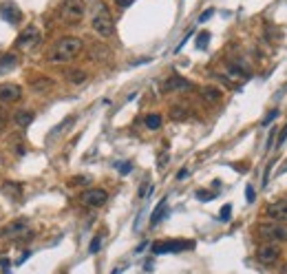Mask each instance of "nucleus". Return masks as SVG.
Wrapping results in <instances>:
<instances>
[{
    "mask_svg": "<svg viewBox=\"0 0 287 274\" xmlns=\"http://www.w3.org/2000/svg\"><path fill=\"white\" fill-rule=\"evenodd\" d=\"M84 49V42L75 35H66V38H60L58 42L51 46L49 51V62L51 64H62V62H71L75 60Z\"/></svg>",
    "mask_w": 287,
    "mask_h": 274,
    "instance_id": "1",
    "label": "nucleus"
},
{
    "mask_svg": "<svg viewBox=\"0 0 287 274\" xmlns=\"http://www.w3.org/2000/svg\"><path fill=\"white\" fill-rule=\"evenodd\" d=\"M91 27H93V31L97 35H102V38H111V35H113V31H115V22H113V15H111L106 4H97Z\"/></svg>",
    "mask_w": 287,
    "mask_h": 274,
    "instance_id": "2",
    "label": "nucleus"
},
{
    "mask_svg": "<svg viewBox=\"0 0 287 274\" xmlns=\"http://www.w3.org/2000/svg\"><path fill=\"white\" fill-rule=\"evenodd\" d=\"M84 0H64L62 9H60V18L69 24H75L84 18Z\"/></svg>",
    "mask_w": 287,
    "mask_h": 274,
    "instance_id": "3",
    "label": "nucleus"
},
{
    "mask_svg": "<svg viewBox=\"0 0 287 274\" xmlns=\"http://www.w3.org/2000/svg\"><path fill=\"white\" fill-rule=\"evenodd\" d=\"M31 235V226H29L27 219H16L11 221L9 226H4V228H0V237H4V239H24V237Z\"/></svg>",
    "mask_w": 287,
    "mask_h": 274,
    "instance_id": "4",
    "label": "nucleus"
},
{
    "mask_svg": "<svg viewBox=\"0 0 287 274\" xmlns=\"http://www.w3.org/2000/svg\"><path fill=\"white\" fill-rule=\"evenodd\" d=\"M194 244L192 241H181V239H172V241H159L152 246V255H166V252H181V250H190Z\"/></svg>",
    "mask_w": 287,
    "mask_h": 274,
    "instance_id": "5",
    "label": "nucleus"
},
{
    "mask_svg": "<svg viewBox=\"0 0 287 274\" xmlns=\"http://www.w3.org/2000/svg\"><path fill=\"white\" fill-rule=\"evenodd\" d=\"M80 201L84 206H89V208H100V206H104L109 201V193L102 188H91L80 195Z\"/></svg>",
    "mask_w": 287,
    "mask_h": 274,
    "instance_id": "6",
    "label": "nucleus"
},
{
    "mask_svg": "<svg viewBox=\"0 0 287 274\" xmlns=\"http://www.w3.org/2000/svg\"><path fill=\"white\" fill-rule=\"evenodd\" d=\"M259 235L270 241H287V228L281 224H263L259 226Z\"/></svg>",
    "mask_w": 287,
    "mask_h": 274,
    "instance_id": "7",
    "label": "nucleus"
},
{
    "mask_svg": "<svg viewBox=\"0 0 287 274\" xmlns=\"http://www.w3.org/2000/svg\"><path fill=\"white\" fill-rule=\"evenodd\" d=\"M40 42V31L38 27H27L24 31H20V35L16 38V46L18 49H31Z\"/></svg>",
    "mask_w": 287,
    "mask_h": 274,
    "instance_id": "8",
    "label": "nucleus"
},
{
    "mask_svg": "<svg viewBox=\"0 0 287 274\" xmlns=\"http://www.w3.org/2000/svg\"><path fill=\"white\" fill-rule=\"evenodd\" d=\"M22 97V89L18 84H2L0 86V104H16Z\"/></svg>",
    "mask_w": 287,
    "mask_h": 274,
    "instance_id": "9",
    "label": "nucleus"
},
{
    "mask_svg": "<svg viewBox=\"0 0 287 274\" xmlns=\"http://www.w3.org/2000/svg\"><path fill=\"white\" fill-rule=\"evenodd\" d=\"M256 257H259V261L263 263V266H274V263L279 261V257H281V250H279V246L268 244V246L259 248V252H256Z\"/></svg>",
    "mask_w": 287,
    "mask_h": 274,
    "instance_id": "10",
    "label": "nucleus"
},
{
    "mask_svg": "<svg viewBox=\"0 0 287 274\" xmlns=\"http://www.w3.org/2000/svg\"><path fill=\"white\" fill-rule=\"evenodd\" d=\"M268 217L274 221H287V201H274V204L268 206Z\"/></svg>",
    "mask_w": 287,
    "mask_h": 274,
    "instance_id": "11",
    "label": "nucleus"
},
{
    "mask_svg": "<svg viewBox=\"0 0 287 274\" xmlns=\"http://www.w3.org/2000/svg\"><path fill=\"white\" fill-rule=\"evenodd\" d=\"M0 13H2L4 20H9V22H13V24H18L20 18H22V13L18 11V7H16V4H11V2H2V4H0Z\"/></svg>",
    "mask_w": 287,
    "mask_h": 274,
    "instance_id": "12",
    "label": "nucleus"
},
{
    "mask_svg": "<svg viewBox=\"0 0 287 274\" xmlns=\"http://www.w3.org/2000/svg\"><path fill=\"white\" fill-rule=\"evenodd\" d=\"M190 82L188 80H183V77H179V75H172V77H168L166 80V84H163V91H183V89H190Z\"/></svg>",
    "mask_w": 287,
    "mask_h": 274,
    "instance_id": "13",
    "label": "nucleus"
},
{
    "mask_svg": "<svg viewBox=\"0 0 287 274\" xmlns=\"http://www.w3.org/2000/svg\"><path fill=\"white\" fill-rule=\"evenodd\" d=\"M201 97L208 102V104H217L223 95H221V91H219L217 86H203V89H201Z\"/></svg>",
    "mask_w": 287,
    "mask_h": 274,
    "instance_id": "14",
    "label": "nucleus"
},
{
    "mask_svg": "<svg viewBox=\"0 0 287 274\" xmlns=\"http://www.w3.org/2000/svg\"><path fill=\"white\" fill-rule=\"evenodd\" d=\"M166 213H168V201H166V199H161L159 204H157L155 213L150 215V226H152V228H155V226L159 224V221L163 219V217H166Z\"/></svg>",
    "mask_w": 287,
    "mask_h": 274,
    "instance_id": "15",
    "label": "nucleus"
},
{
    "mask_svg": "<svg viewBox=\"0 0 287 274\" xmlns=\"http://www.w3.org/2000/svg\"><path fill=\"white\" fill-rule=\"evenodd\" d=\"M2 193L7 195L9 199H20V195H22V188H20V184H16V182H4V184H2Z\"/></svg>",
    "mask_w": 287,
    "mask_h": 274,
    "instance_id": "16",
    "label": "nucleus"
},
{
    "mask_svg": "<svg viewBox=\"0 0 287 274\" xmlns=\"http://www.w3.org/2000/svg\"><path fill=\"white\" fill-rule=\"evenodd\" d=\"M16 64H18V58L13 53L2 55V58H0V75L7 73V71H11V69H16Z\"/></svg>",
    "mask_w": 287,
    "mask_h": 274,
    "instance_id": "17",
    "label": "nucleus"
},
{
    "mask_svg": "<svg viewBox=\"0 0 287 274\" xmlns=\"http://www.w3.org/2000/svg\"><path fill=\"white\" fill-rule=\"evenodd\" d=\"M13 122H16L20 128H27L29 124L33 122V113L31 111H18L16 115H13Z\"/></svg>",
    "mask_w": 287,
    "mask_h": 274,
    "instance_id": "18",
    "label": "nucleus"
},
{
    "mask_svg": "<svg viewBox=\"0 0 287 274\" xmlns=\"http://www.w3.org/2000/svg\"><path fill=\"white\" fill-rule=\"evenodd\" d=\"M66 80L73 82V84H82V82H86V73L82 69H71L66 71Z\"/></svg>",
    "mask_w": 287,
    "mask_h": 274,
    "instance_id": "19",
    "label": "nucleus"
},
{
    "mask_svg": "<svg viewBox=\"0 0 287 274\" xmlns=\"http://www.w3.org/2000/svg\"><path fill=\"white\" fill-rule=\"evenodd\" d=\"M31 86H33L35 91L42 93V91H49L51 86H53V80H51V77H38V80L31 82Z\"/></svg>",
    "mask_w": 287,
    "mask_h": 274,
    "instance_id": "20",
    "label": "nucleus"
},
{
    "mask_svg": "<svg viewBox=\"0 0 287 274\" xmlns=\"http://www.w3.org/2000/svg\"><path fill=\"white\" fill-rule=\"evenodd\" d=\"M146 126L150 128V131H157V128L161 126V115H159V113H150V115H146Z\"/></svg>",
    "mask_w": 287,
    "mask_h": 274,
    "instance_id": "21",
    "label": "nucleus"
},
{
    "mask_svg": "<svg viewBox=\"0 0 287 274\" xmlns=\"http://www.w3.org/2000/svg\"><path fill=\"white\" fill-rule=\"evenodd\" d=\"M219 217H221V221H230V217H232V206L225 204L221 208V213H219Z\"/></svg>",
    "mask_w": 287,
    "mask_h": 274,
    "instance_id": "22",
    "label": "nucleus"
},
{
    "mask_svg": "<svg viewBox=\"0 0 287 274\" xmlns=\"http://www.w3.org/2000/svg\"><path fill=\"white\" fill-rule=\"evenodd\" d=\"M208 40H210V33H208V31L199 33V38H197V46H199V49H203V46L208 44Z\"/></svg>",
    "mask_w": 287,
    "mask_h": 274,
    "instance_id": "23",
    "label": "nucleus"
},
{
    "mask_svg": "<svg viewBox=\"0 0 287 274\" xmlns=\"http://www.w3.org/2000/svg\"><path fill=\"white\" fill-rule=\"evenodd\" d=\"M102 248V237H93V241H91V248H89V252L91 255H95L97 250Z\"/></svg>",
    "mask_w": 287,
    "mask_h": 274,
    "instance_id": "24",
    "label": "nucleus"
},
{
    "mask_svg": "<svg viewBox=\"0 0 287 274\" xmlns=\"http://www.w3.org/2000/svg\"><path fill=\"white\" fill-rule=\"evenodd\" d=\"M285 139H287V124H285V126H283V131H281L279 133V139H276V146H283V144H285Z\"/></svg>",
    "mask_w": 287,
    "mask_h": 274,
    "instance_id": "25",
    "label": "nucleus"
},
{
    "mask_svg": "<svg viewBox=\"0 0 287 274\" xmlns=\"http://www.w3.org/2000/svg\"><path fill=\"white\" fill-rule=\"evenodd\" d=\"M172 120H183V117H186V111H183V108H172Z\"/></svg>",
    "mask_w": 287,
    "mask_h": 274,
    "instance_id": "26",
    "label": "nucleus"
},
{
    "mask_svg": "<svg viewBox=\"0 0 287 274\" xmlns=\"http://www.w3.org/2000/svg\"><path fill=\"white\" fill-rule=\"evenodd\" d=\"M197 199H203V201L214 199V193H208V190H199V193H197Z\"/></svg>",
    "mask_w": 287,
    "mask_h": 274,
    "instance_id": "27",
    "label": "nucleus"
},
{
    "mask_svg": "<svg viewBox=\"0 0 287 274\" xmlns=\"http://www.w3.org/2000/svg\"><path fill=\"white\" fill-rule=\"evenodd\" d=\"M131 164H128V162H124V164H120V166H117V170H120V173L122 175H128V173H131Z\"/></svg>",
    "mask_w": 287,
    "mask_h": 274,
    "instance_id": "28",
    "label": "nucleus"
},
{
    "mask_svg": "<svg viewBox=\"0 0 287 274\" xmlns=\"http://www.w3.org/2000/svg\"><path fill=\"white\" fill-rule=\"evenodd\" d=\"M212 13H214V9H208V11H203L201 15H199V22H206V20L212 18Z\"/></svg>",
    "mask_w": 287,
    "mask_h": 274,
    "instance_id": "29",
    "label": "nucleus"
},
{
    "mask_svg": "<svg viewBox=\"0 0 287 274\" xmlns=\"http://www.w3.org/2000/svg\"><path fill=\"white\" fill-rule=\"evenodd\" d=\"M133 2H135V0H115V4H117V7H122V9H124V7H131Z\"/></svg>",
    "mask_w": 287,
    "mask_h": 274,
    "instance_id": "30",
    "label": "nucleus"
},
{
    "mask_svg": "<svg viewBox=\"0 0 287 274\" xmlns=\"http://www.w3.org/2000/svg\"><path fill=\"white\" fill-rule=\"evenodd\" d=\"M0 268H2L4 274H9V270H11V263H9L7 259H2V261H0Z\"/></svg>",
    "mask_w": 287,
    "mask_h": 274,
    "instance_id": "31",
    "label": "nucleus"
},
{
    "mask_svg": "<svg viewBox=\"0 0 287 274\" xmlns=\"http://www.w3.org/2000/svg\"><path fill=\"white\" fill-rule=\"evenodd\" d=\"M276 115H279V111H270V115H268V117H265V120H263V126H268V124H270L272 120H274Z\"/></svg>",
    "mask_w": 287,
    "mask_h": 274,
    "instance_id": "32",
    "label": "nucleus"
},
{
    "mask_svg": "<svg viewBox=\"0 0 287 274\" xmlns=\"http://www.w3.org/2000/svg\"><path fill=\"white\" fill-rule=\"evenodd\" d=\"M245 197H248V201H254V188H252V186L245 188Z\"/></svg>",
    "mask_w": 287,
    "mask_h": 274,
    "instance_id": "33",
    "label": "nucleus"
},
{
    "mask_svg": "<svg viewBox=\"0 0 287 274\" xmlns=\"http://www.w3.org/2000/svg\"><path fill=\"white\" fill-rule=\"evenodd\" d=\"M4 124H7V120H4V117H2V115H0V133H2V131H4Z\"/></svg>",
    "mask_w": 287,
    "mask_h": 274,
    "instance_id": "34",
    "label": "nucleus"
},
{
    "mask_svg": "<svg viewBox=\"0 0 287 274\" xmlns=\"http://www.w3.org/2000/svg\"><path fill=\"white\" fill-rule=\"evenodd\" d=\"M281 274H287V263H285L283 268H281Z\"/></svg>",
    "mask_w": 287,
    "mask_h": 274,
    "instance_id": "35",
    "label": "nucleus"
},
{
    "mask_svg": "<svg viewBox=\"0 0 287 274\" xmlns=\"http://www.w3.org/2000/svg\"><path fill=\"white\" fill-rule=\"evenodd\" d=\"M113 274H120V272H117V270H115V272H113Z\"/></svg>",
    "mask_w": 287,
    "mask_h": 274,
    "instance_id": "36",
    "label": "nucleus"
}]
</instances>
